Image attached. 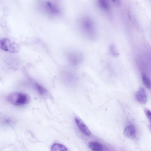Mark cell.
<instances>
[{
    "mask_svg": "<svg viewBox=\"0 0 151 151\" xmlns=\"http://www.w3.org/2000/svg\"><path fill=\"white\" fill-rule=\"evenodd\" d=\"M8 100L10 103L14 105L21 106L28 103L29 97L26 94L14 92L8 96Z\"/></svg>",
    "mask_w": 151,
    "mask_h": 151,
    "instance_id": "cell-1",
    "label": "cell"
},
{
    "mask_svg": "<svg viewBox=\"0 0 151 151\" xmlns=\"http://www.w3.org/2000/svg\"><path fill=\"white\" fill-rule=\"evenodd\" d=\"M40 4L41 9L47 14L52 16H57L61 13L60 8L56 3L45 1Z\"/></svg>",
    "mask_w": 151,
    "mask_h": 151,
    "instance_id": "cell-2",
    "label": "cell"
},
{
    "mask_svg": "<svg viewBox=\"0 0 151 151\" xmlns=\"http://www.w3.org/2000/svg\"><path fill=\"white\" fill-rule=\"evenodd\" d=\"M0 47L2 50L14 53L18 52L20 50L19 45L7 38L0 40Z\"/></svg>",
    "mask_w": 151,
    "mask_h": 151,
    "instance_id": "cell-3",
    "label": "cell"
},
{
    "mask_svg": "<svg viewBox=\"0 0 151 151\" xmlns=\"http://www.w3.org/2000/svg\"><path fill=\"white\" fill-rule=\"evenodd\" d=\"M80 26L84 33L89 36L93 33V24L91 20L89 18L85 17L80 21Z\"/></svg>",
    "mask_w": 151,
    "mask_h": 151,
    "instance_id": "cell-4",
    "label": "cell"
},
{
    "mask_svg": "<svg viewBox=\"0 0 151 151\" xmlns=\"http://www.w3.org/2000/svg\"><path fill=\"white\" fill-rule=\"evenodd\" d=\"M75 121L79 129L83 134L87 136L90 135L91 132L90 130L79 117H76Z\"/></svg>",
    "mask_w": 151,
    "mask_h": 151,
    "instance_id": "cell-5",
    "label": "cell"
},
{
    "mask_svg": "<svg viewBox=\"0 0 151 151\" xmlns=\"http://www.w3.org/2000/svg\"><path fill=\"white\" fill-rule=\"evenodd\" d=\"M136 98L139 103L144 104L147 100V96L145 89L142 87L139 88L135 95Z\"/></svg>",
    "mask_w": 151,
    "mask_h": 151,
    "instance_id": "cell-6",
    "label": "cell"
},
{
    "mask_svg": "<svg viewBox=\"0 0 151 151\" xmlns=\"http://www.w3.org/2000/svg\"><path fill=\"white\" fill-rule=\"evenodd\" d=\"M124 134L127 138H134L136 136V130L134 127L131 125L127 126L124 129Z\"/></svg>",
    "mask_w": 151,
    "mask_h": 151,
    "instance_id": "cell-7",
    "label": "cell"
},
{
    "mask_svg": "<svg viewBox=\"0 0 151 151\" xmlns=\"http://www.w3.org/2000/svg\"><path fill=\"white\" fill-rule=\"evenodd\" d=\"M68 55L70 61L74 64H77L81 59V55L77 52L70 53Z\"/></svg>",
    "mask_w": 151,
    "mask_h": 151,
    "instance_id": "cell-8",
    "label": "cell"
},
{
    "mask_svg": "<svg viewBox=\"0 0 151 151\" xmlns=\"http://www.w3.org/2000/svg\"><path fill=\"white\" fill-rule=\"evenodd\" d=\"M88 147L93 151H100L103 149L102 145L96 142H92L88 144Z\"/></svg>",
    "mask_w": 151,
    "mask_h": 151,
    "instance_id": "cell-9",
    "label": "cell"
},
{
    "mask_svg": "<svg viewBox=\"0 0 151 151\" xmlns=\"http://www.w3.org/2000/svg\"><path fill=\"white\" fill-rule=\"evenodd\" d=\"M51 151H67L66 147L64 145L55 143L53 144L51 147Z\"/></svg>",
    "mask_w": 151,
    "mask_h": 151,
    "instance_id": "cell-10",
    "label": "cell"
},
{
    "mask_svg": "<svg viewBox=\"0 0 151 151\" xmlns=\"http://www.w3.org/2000/svg\"><path fill=\"white\" fill-rule=\"evenodd\" d=\"M142 78L143 83L145 86L148 89L151 88L150 81L149 78L145 73H142Z\"/></svg>",
    "mask_w": 151,
    "mask_h": 151,
    "instance_id": "cell-11",
    "label": "cell"
},
{
    "mask_svg": "<svg viewBox=\"0 0 151 151\" xmlns=\"http://www.w3.org/2000/svg\"><path fill=\"white\" fill-rule=\"evenodd\" d=\"M99 3L100 6L104 9H108L109 8V5L107 1L101 0L99 1Z\"/></svg>",
    "mask_w": 151,
    "mask_h": 151,
    "instance_id": "cell-12",
    "label": "cell"
},
{
    "mask_svg": "<svg viewBox=\"0 0 151 151\" xmlns=\"http://www.w3.org/2000/svg\"><path fill=\"white\" fill-rule=\"evenodd\" d=\"M35 85L36 88L40 94H43L46 93V89L40 84L36 83Z\"/></svg>",
    "mask_w": 151,
    "mask_h": 151,
    "instance_id": "cell-13",
    "label": "cell"
},
{
    "mask_svg": "<svg viewBox=\"0 0 151 151\" xmlns=\"http://www.w3.org/2000/svg\"><path fill=\"white\" fill-rule=\"evenodd\" d=\"M109 50L111 54L115 57L118 56L119 54L116 51L115 47L113 45H111L109 47Z\"/></svg>",
    "mask_w": 151,
    "mask_h": 151,
    "instance_id": "cell-14",
    "label": "cell"
},
{
    "mask_svg": "<svg viewBox=\"0 0 151 151\" xmlns=\"http://www.w3.org/2000/svg\"><path fill=\"white\" fill-rule=\"evenodd\" d=\"M147 119L150 121L151 112L147 109L145 108L144 110Z\"/></svg>",
    "mask_w": 151,
    "mask_h": 151,
    "instance_id": "cell-15",
    "label": "cell"
},
{
    "mask_svg": "<svg viewBox=\"0 0 151 151\" xmlns=\"http://www.w3.org/2000/svg\"><path fill=\"white\" fill-rule=\"evenodd\" d=\"M112 1L113 3L116 6H119L121 5V2L119 0H113Z\"/></svg>",
    "mask_w": 151,
    "mask_h": 151,
    "instance_id": "cell-16",
    "label": "cell"
}]
</instances>
